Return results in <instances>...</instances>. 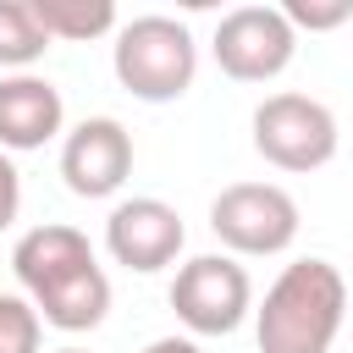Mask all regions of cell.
Masks as SVG:
<instances>
[{
    "label": "cell",
    "instance_id": "obj_9",
    "mask_svg": "<svg viewBox=\"0 0 353 353\" xmlns=\"http://www.w3.org/2000/svg\"><path fill=\"white\" fill-rule=\"evenodd\" d=\"M66 121L61 88L50 77H0V149H44Z\"/></svg>",
    "mask_w": 353,
    "mask_h": 353
},
{
    "label": "cell",
    "instance_id": "obj_1",
    "mask_svg": "<svg viewBox=\"0 0 353 353\" xmlns=\"http://www.w3.org/2000/svg\"><path fill=\"white\" fill-rule=\"evenodd\" d=\"M347 281L331 259H292L259 303V353H331Z\"/></svg>",
    "mask_w": 353,
    "mask_h": 353
},
{
    "label": "cell",
    "instance_id": "obj_15",
    "mask_svg": "<svg viewBox=\"0 0 353 353\" xmlns=\"http://www.w3.org/2000/svg\"><path fill=\"white\" fill-rule=\"evenodd\" d=\"M281 17H287V28H292V33H298V28L325 33V28H342V22L353 17V6H347V0H325V6H314V0H287V6H281Z\"/></svg>",
    "mask_w": 353,
    "mask_h": 353
},
{
    "label": "cell",
    "instance_id": "obj_3",
    "mask_svg": "<svg viewBox=\"0 0 353 353\" xmlns=\"http://www.w3.org/2000/svg\"><path fill=\"white\" fill-rule=\"evenodd\" d=\"M254 149L276 171H320L336 154V116L309 94H270L254 110Z\"/></svg>",
    "mask_w": 353,
    "mask_h": 353
},
{
    "label": "cell",
    "instance_id": "obj_11",
    "mask_svg": "<svg viewBox=\"0 0 353 353\" xmlns=\"http://www.w3.org/2000/svg\"><path fill=\"white\" fill-rule=\"evenodd\" d=\"M77 265H94V248H88V237H83L77 226H66V221H44V226L22 232L17 248H11V270H17V281H22L28 292L50 287L55 276H66V270H77Z\"/></svg>",
    "mask_w": 353,
    "mask_h": 353
},
{
    "label": "cell",
    "instance_id": "obj_10",
    "mask_svg": "<svg viewBox=\"0 0 353 353\" xmlns=\"http://www.w3.org/2000/svg\"><path fill=\"white\" fill-rule=\"evenodd\" d=\"M105 309H110V276L99 265H77L33 292L39 325H55V331H94L105 320Z\"/></svg>",
    "mask_w": 353,
    "mask_h": 353
},
{
    "label": "cell",
    "instance_id": "obj_8",
    "mask_svg": "<svg viewBox=\"0 0 353 353\" xmlns=\"http://www.w3.org/2000/svg\"><path fill=\"white\" fill-rule=\"evenodd\" d=\"M182 215L165 204V199H127L110 210L105 221V248L116 265L149 276V270H165L176 254H182Z\"/></svg>",
    "mask_w": 353,
    "mask_h": 353
},
{
    "label": "cell",
    "instance_id": "obj_6",
    "mask_svg": "<svg viewBox=\"0 0 353 353\" xmlns=\"http://www.w3.org/2000/svg\"><path fill=\"white\" fill-rule=\"evenodd\" d=\"M298 33L276 6H237L215 22V66L237 83H270L287 72Z\"/></svg>",
    "mask_w": 353,
    "mask_h": 353
},
{
    "label": "cell",
    "instance_id": "obj_13",
    "mask_svg": "<svg viewBox=\"0 0 353 353\" xmlns=\"http://www.w3.org/2000/svg\"><path fill=\"white\" fill-rule=\"evenodd\" d=\"M44 50H50V39L33 22L28 0H0V66H33Z\"/></svg>",
    "mask_w": 353,
    "mask_h": 353
},
{
    "label": "cell",
    "instance_id": "obj_7",
    "mask_svg": "<svg viewBox=\"0 0 353 353\" xmlns=\"http://www.w3.org/2000/svg\"><path fill=\"white\" fill-rule=\"evenodd\" d=\"M132 171V138L116 116H88L61 143V176L77 199H110Z\"/></svg>",
    "mask_w": 353,
    "mask_h": 353
},
{
    "label": "cell",
    "instance_id": "obj_12",
    "mask_svg": "<svg viewBox=\"0 0 353 353\" xmlns=\"http://www.w3.org/2000/svg\"><path fill=\"white\" fill-rule=\"evenodd\" d=\"M28 11L44 28V39H72V44L99 39V33L116 28V6L110 0H28Z\"/></svg>",
    "mask_w": 353,
    "mask_h": 353
},
{
    "label": "cell",
    "instance_id": "obj_5",
    "mask_svg": "<svg viewBox=\"0 0 353 353\" xmlns=\"http://www.w3.org/2000/svg\"><path fill=\"white\" fill-rule=\"evenodd\" d=\"M254 303L248 270L226 254H199L171 281V309L193 336H232Z\"/></svg>",
    "mask_w": 353,
    "mask_h": 353
},
{
    "label": "cell",
    "instance_id": "obj_4",
    "mask_svg": "<svg viewBox=\"0 0 353 353\" xmlns=\"http://www.w3.org/2000/svg\"><path fill=\"white\" fill-rule=\"evenodd\" d=\"M210 232L232 254H281L298 237V204L276 182H232L210 204Z\"/></svg>",
    "mask_w": 353,
    "mask_h": 353
},
{
    "label": "cell",
    "instance_id": "obj_14",
    "mask_svg": "<svg viewBox=\"0 0 353 353\" xmlns=\"http://www.w3.org/2000/svg\"><path fill=\"white\" fill-rule=\"evenodd\" d=\"M39 314L28 298L0 292V353H39Z\"/></svg>",
    "mask_w": 353,
    "mask_h": 353
},
{
    "label": "cell",
    "instance_id": "obj_2",
    "mask_svg": "<svg viewBox=\"0 0 353 353\" xmlns=\"http://www.w3.org/2000/svg\"><path fill=\"white\" fill-rule=\"evenodd\" d=\"M110 66H116V83L132 99L165 105V99H182L193 88L199 44L176 17H132V22L116 28Z\"/></svg>",
    "mask_w": 353,
    "mask_h": 353
},
{
    "label": "cell",
    "instance_id": "obj_16",
    "mask_svg": "<svg viewBox=\"0 0 353 353\" xmlns=\"http://www.w3.org/2000/svg\"><path fill=\"white\" fill-rule=\"evenodd\" d=\"M17 210H22V176H17V165H11V154L0 149V232L17 221Z\"/></svg>",
    "mask_w": 353,
    "mask_h": 353
},
{
    "label": "cell",
    "instance_id": "obj_18",
    "mask_svg": "<svg viewBox=\"0 0 353 353\" xmlns=\"http://www.w3.org/2000/svg\"><path fill=\"white\" fill-rule=\"evenodd\" d=\"M55 353H83V347H55Z\"/></svg>",
    "mask_w": 353,
    "mask_h": 353
},
{
    "label": "cell",
    "instance_id": "obj_17",
    "mask_svg": "<svg viewBox=\"0 0 353 353\" xmlns=\"http://www.w3.org/2000/svg\"><path fill=\"white\" fill-rule=\"evenodd\" d=\"M143 353H204V347H199L193 336H154Z\"/></svg>",
    "mask_w": 353,
    "mask_h": 353
}]
</instances>
